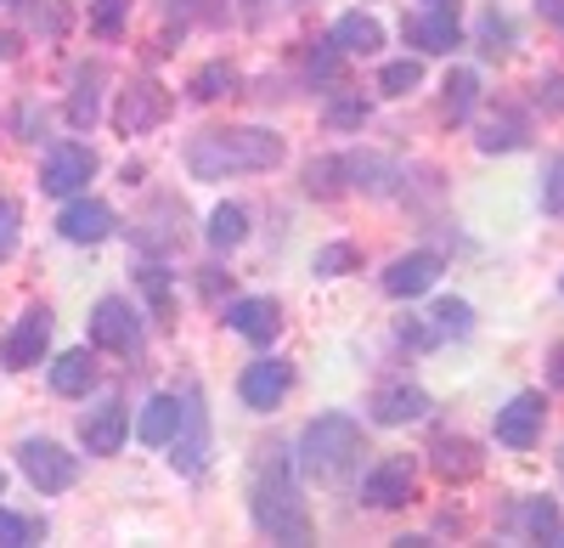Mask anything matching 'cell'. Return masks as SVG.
I'll return each mask as SVG.
<instances>
[{
    "mask_svg": "<svg viewBox=\"0 0 564 548\" xmlns=\"http://www.w3.org/2000/svg\"><path fill=\"white\" fill-rule=\"evenodd\" d=\"M249 515L271 542H311V509L300 497L289 447H260V459L249 470Z\"/></svg>",
    "mask_w": 564,
    "mask_h": 548,
    "instance_id": "cell-1",
    "label": "cell"
},
{
    "mask_svg": "<svg viewBox=\"0 0 564 548\" xmlns=\"http://www.w3.org/2000/svg\"><path fill=\"white\" fill-rule=\"evenodd\" d=\"M289 159V142L276 130H254V125H226V130H204L186 148V170L198 181H226V175H254V170H276Z\"/></svg>",
    "mask_w": 564,
    "mask_h": 548,
    "instance_id": "cell-2",
    "label": "cell"
},
{
    "mask_svg": "<svg viewBox=\"0 0 564 548\" xmlns=\"http://www.w3.org/2000/svg\"><path fill=\"white\" fill-rule=\"evenodd\" d=\"M361 425L350 413H322L300 430V447H294V470H305L311 481H345L356 464H361Z\"/></svg>",
    "mask_w": 564,
    "mask_h": 548,
    "instance_id": "cell-3",
    "label": "cell"
},
{
    "mask_svg": "<svg viewBox=\"0 0 564 548\" xmlns=\"http://www.w3.org/2000/svg\"><path fill=\"white\" fill-rule=\"evenodd\" d=\"M18 464H23V475L34 481V492H68L74 481H79V459L63 447V441H52V436H29L23 447H18Z\"/></svg>",
    "mask_w": 564,
    "mask_h": 548,
    "instance_id": "cell-4",
    "label": "cell"
},
{
    "mask_svg": "<svg viewBox=\"0 0 564 548\" xmlns=\"http://www.w3.org/2000/svg\"><path fill=\"white\" fill-rule=\"evenodd\" d=\"M170 464L181 470V475H198L204 470V459H209V413H204V396L198 390H186L181 396V430L170 436Z\"/></svg>",
    "mask_w": 564,
    "mask_h": 548,
    "instance_id": "cell-5",
    "label": "cell"
},
{
    "mask_svg": "<svg viewBox=\"0 0 564 548\" xmlns=\"http://www.w3.org/2000/svg\"><path fill=\"white\" fill-rule=\"evenodd\" d=\"M164 114H170V90H164L159 79H130V85L119 90L113 125H119L124 136H148L153 125H164Z\"/></svg>",
    "mask_w": 564,
    "mask_h": 548,
    "instance_id": "cell-6",
    "label": "cell"
},
{
    "mask_svg": "<svg viewBox=\"0 0 564 548\" xmlns=\"http://www.w3.org/2000/svg\"><path fill=\"white\" fill-rule=\"evenodd\" d=\"M45 345H52V311L29 305L12 323V334L0 340V362H7L12 374H23V368H34V362H45Z\"/></svg>",
    "mask_w": 564,
    "mask_h": 548,
    "instance_id": "cell-7",
    "label": "cell"
},
{
    "mask_svg": "<svg viewBox=\"0 0 564 548\" xmlns=\"http://www.w3.org/2000/svg\"><path fill=\"white\" fill-rule=\"evenodd\" d=\"M90 175H97V153L79 148V142H63V148L45 153V164H40V187L52 193V198H74Z\"/></svg>",
    "mask_w": 564,
    "mask_h": 548,
    "instance_id": "cell-8",
    "label": "cell"
},
{
    "mask_svg": "<svg viewBox=\"0 0 564 548\" xmlns=\"http://www.w3.org/2000/svg\"><path fill=\"white\" fill-rule=\"evenodd\" d=\"M90 345H102V351H135L141 345V316L130 300L108 294L90 305Z\"/></svg>",
    "mask_w": 564,
    "mask_h": 548,
    "instance_id": "cell-9",
    "label": "cell"
},
{
    "mask_svg": "<svg viewBox=\"0 0 564 548\" xmlns=\"http://www.w3.org/2000/svg\"><path fill=\"white\" fill-rule=\"evenodd\" d=\"M406 45L423 57H441V52H457L463 45V29H457V7H430V12H417L401 23Z\"/></svg>",
    "mask_w": 564,
    "mask_h": 548,
    "instance_id": "cell-10",
    "label": "cell"
},
{
    "mask_svg": "<svg viewBox=\"0 0 564 548\" xmlns=\"http://www.w3.org/2000/svg\"><path fill=\"white\" fill-rule=\"evenodd\" d=\"M289 390H294V368H289V362H276V356L249 362L243 379H238V396H243V407H254V413H271Z\"/></svg>",
    "mask_w": 564,
    "mask_h": 548,
    "instance_id": "cell-11",
    "label": "cell"
},
{
    "mask_svg": "<svg viewBox=\"0 0 564 548\" xmlns=\"http://www.w3.org/2000/svg\"><path fill=\"white\" fill-rule=\"evenodd\" d=\"M542 413H547V401H542L536 390H520L508 407H497V441H502L508 452L536 447V436H542Z\"/></svg>",
    "mask_w": 564,
    "mask_h": 548,
    "instance_id": "cell-12",
    "label": "cell"
},
{
    "mask_svg": "<svg viewBox=\"0 0 564 548\" xmlns=\"http://www.w3.org/2000/svg\"><path fill=\"white\" fill-rule=\"evenodd\" d=\"M441 271H446V260H441L435 249H412V255L390 260V271H384V294H395V300H417V294H430V289L441 283Z\"/></svg>",
    "mask_w": 564,
    "mask_h": 548,
    "instance_id": "cell-13",
    "label": "cell"
},
{
    "mask_svg": "<svg viewBox=\"0 0 564 548\" xmlns=\"http://www.w3.org/2000/svg\"><path fill=\"white\" fill-rule=\"evenodd\" d=\"M124 436H130V413H124L119 396H108L102 407H90L79 419V441H85V452H97V459H113L124 447Z\"/></svg>",
    "mask_w": 564,
    "mask_h": 548,
    "instance_id": "cell-14",
    "label": "cell"
},
{
    "mask_svg": "<svg viewBox=\"0 0 564 548\" xmlns=\"http://www.w3.org/2000/svg\"><path fill=\"white\" fill-rule=\"evenodd\" d=\"M181 226H186V209L181 198H153L148 215L135 221V249H148V255H170L181 244Z\"/></svg>",
    "mask_w": 564,
    "mask_h": 548,
    "instance_id": "cell-15",
    "label": "cell"
},
{
    "mask_svg": "<svg viewBox=\"0 0 564 548\" xmlns=\"http://www.w3.org/2000/svg\"><path fill=\"white\" fill-rule=\"evenodd\" d=\"M412 481H417L412 459H384L379 470L361 481V504H372V509H401L406 497H412Z\"/></svg>",
    "mask_w": 564,
    "mask_h": 548,
    "instance_id": "cell-16",
    "label": "cell"
},
{
    "mask_svg": "<svg viewBox=\"0 0 564 548\" xmlns=\"http://www.w3.org/2000/svg\"><path fill=\"white\" fill-rule=\"evenodd\" d=\"M57 233L68 244H102L113 233V209L102 198H68L63 215H57Z\"/></svg>",
    "mask_w": 564,
    "mask_h": 548,
    "instance_id": "cell-17",
    "label": "cell"
},
{
    "mask_svg": "<svg viewBox=\"0 0 564 548\" xmlns=\"http://www.w3.org/2000/svg\"><path fill=\"white\" fill-rule=\"evenodd\" d=\"M226 329L243 334V340H254V345H271L276 329H282V311H276V300H265V294L231 300V305H226Z\"/></svg>",
    "mask_w": 564,
    "mask_h": 548,
    "instance_id": "cell-18",
    "label": "cell"
},
{
    "mask_svg": "<svg viewBox=\"0 0 564 548\" xmlns=\"http://www.w3.org/2000/svg\"><path fill=\"white\" fill-rule=\"evenodd\" d=\"M430 390H417V385H390L372 396V419L379 425H417V419H430Z\"/></svg>",
    "mask_w": 564,
    "mask_h": 548,
    "instance_id": "cell-19",
    "label": "cell"
},
{
    "mask_svg": "<svg viewBox=\"0 0 564 548\" xmlns=\"http://www.w3.org/2000/svg\"><path fill=\"white\" fill-rule=\"evenodd\" d=\"M525 142H531V119H525L520 108H497V114L480 125V136H475L480 153H513V148H525Z\"/></svg>",
    "mask_w": 564,
    "mask_h": 548,
    "instance_id": "cell-20",
    "label": "cell"
},
{
    "mask_svg": "<svg viewBox=\"0 0 564 548\" xmlns=\"http://www.w3.org/2000/svg\"><path fill=\"white\" fill-rule=\"evenodd\" d=\"M327 40H334L345 57H372V52L384 45V23L372 18V12H345V18L334 23V34H327Z\"/></svg>",
    "mask_w": 564,
    "mask_h": 548,
    "instance_id": "cell-21",
    "label": "cell"
},
{
    "mask_svg": "<svg viewBox=\"0 0 564 548\" xmlns=\"http://www.w3.org/2000/svg\"><path fill=\"white\" fill-rule=\"evenodd\" d=\"M181 430V396H148L141 401V419H135V441L148 447H170V436Z\"/></svg>",
    "mask_w": 564,
    "mask_h": 548,
    "instance_id": "cell-22",
    "label": "cell"
},
{
    "mask_svg": "<svg viewBox=\"0 0 564 548\" xmlns=\"http://www.w3.org/2000/svg\"><path fill=\"white\" fill-rule=\"evenodd\" d=\"M90 385H97V356H90L85 345L52 356V390H57V396H85Z\"/></svg>",
    "mask_w": 564,
    "mask_h": 548,
    "instance_id": "cell-23",
    "label": "cell"
},
{
    "mask_svg": "<svg viewBox=\"0 0 564 548\" xmlns=\"http://www.w3.org/2000/svg\"><path fill=\"white\" fill-rule=\"evenodd\" d=\"M97 114H102V68L85 63L74 74V90H68V125L74 130H90V125H97Z\"/></svg>",
    "mask_w": 564,
    "mask_h": 548,
    "instance_id": "cell-24",
    "label": "cell"
},
{
    "mask_svg": "<svg viewBox=\"0 0 564 548\" xmlns=\"http://www.w3.org/2000/svg\"><path fill=\"white\" fill-rule=\"evenodd\" d=\"M430 452H435V470H441L446 481H468V475H480V452H475V441H463V436H441Z\"/></svg>",
    "mask_w": 564,
    "mask_h": 548,
    "instance_id": "cell-25",
    "label": "cell"
},
{
    "mask_svg": "<svg viewBox=\"0 0 564 548\" xmlns=\"http://www.w3.org/2000/svg\"><path fill=\"white\" fill-rule=\"evenodd\" d=\"M345 164H350V187H361V193H395V164L390 159H372V153H345Z\"/></svg>",
    "mask_w": 564,
    "mask_h": 548,
    "instance_id": "cell-26",
    "label": "cell"
},
{
    "mask_svg": "<svg viewBox=\"0 0 564 548\" xmlns=\"http://www.w3.org/2000/svg\"><path fill=\"white\" fill-rule=\"evenodd\" d=\"M475 108H480V74L475 68H452L446 74V119L463 125Z\"/></svg>",
    "mask_w": 564,
    "mask_h": 548,
    "instance_id": "cell-27",
    "label": "cell"
},
{
    "mask_svg": "<svg viewBox=\"0 0 564 548\" xmlns=\"http://www.w3.org/2000/svg\"><path fill=\"white\" fill-rule=\"evenodd\" d=\"M350 187V164L345 159H311L305 164V193L311 198H339Z\"/></svg>",
    "mask_w": 564,
    "mask_h": 548,
    "instance_id": "cell-28",
    "label": "cell"
},
{
    "mask_svg": "<svg viewBox=\"0 0 564 548\" xmlns=\"http://www.w3.org/2000/svg\"><path fill=\"white\" fill-rule=\"evenodd\" d=\"M249 238V209L243 204H215L209 215V249H238Z\"/></svg>",
    "mask_w": 564,
    "mask_h": 548,
    "instance_id": "cell-29",
    "label": "cell"
},
{
    "mask_svg": "<svg viewBox=\"0 0 564 548\" xmlns=\"http://www.w3.org/2000/svg\"><path fill=\"white\" fill-rule=\"evenodd\" d=\"M193 103H215V97H231V90H238V68L231 63H204L198 74H193Z\"/></svg>",
    "mask_w": 564,
    "mask_h": 548,
    "instance_id": "cell-30",
    "label": "cell"
},
{
    "mask_svg": "<svg viewBox=\"0 0 564 548\" xmlns=\"http://www.w3.org/2000/svg\"><path fill=\"white\" fill-rule=\"evenodd\" d=\"M430 329H435V340H463L475 329V311H468V300H441L430 311Z\"/></svg>",
    "mask_w": 564,
    "mask_h": 548,
    "instance_id": "cell-31",
    "label": "cell"
},
{
    "mask_svg": "<svg viewBox=\"0 0 564 548\" xmlns=\"http://www.w3.org/2000/svg\"><path fill=\"white\" fill-rule=\"evenodd\" d=\"M475 40H480V52H486V57H508V52H513V18L491 7V12L480 18Z\"/></svg>",
    "mask_w": 564,
    "mask_h": 548,
    "instance_id": "cell-32",
    "label": "cell"
},
{
    "mask_svg": "<svg viewBox=\"0 0 564 548\" xmlns=\"http://www.w3.org/2000/svg\"><path fill=\"white\" fill-rule=\"evenodd\" d=\"M339 68H345V52H339L334 40H316L311 52H305V79H311V85H334Z\"/></svg>",
    "mask_w": 564,
    "mask_h": 548,
    "instance_id": "cell-33",
    "label": "cell"
},
{
    "mask_svg": "<svg viewBox=\"0 0 564 548\" xmlns=\"http://www.w3.org/2000/svg\"><path fill=\"white\" fill-rule=\"evenodd\" d=\"M417 85H423V63L417 57H395V63L379 68V90H384V97H406V90H417Z\"/></svg>",
    "mask_w": 564,
    "mask_h": 548,
    "instance_id": "cell-34",
    "label": "cell"
},
{
    "mask_svg": "<svg viewBox=\"0 0 564 548\" xmlns=\"http://www.w3.org/2000/svg\"><path fill=\"white\" fill-rule=\"evenodd\" d=\"M520 526H525V537H542V542H558V509H553V497H531V504L520 509Z\"/></svg>",
    "mask_w": 564,
    "mask_h": 548,
    "instance_id": "cell-35",
    "label": "cell"
},
{
    "mask_svg": "<svg viewBox=\"0 0 564 548\" xmlns=\"http://www.w3.org/2000/svg\"><path fill=\"white\" fill-rule=\"evenodd\" d=\"M356 244H322L316 255H311V271L316 278H345V271H356Z\"/></svg>",
    "mask_w": 564,
    "mask_h": 548,
    "instance_id": "cell-36",
    "label": "cell"
},
{
    "mask_svg": "<svg viewBox=\"0 0 564 548\" xmlns=\"http://www.w3.org/2000/svg\"><path fill=\"white\" fill-rule=\"evenodd\" d=\"M40 520H29V515H18V509H0V548H29V542H40Z\"/></svg>",
    "mask_w": 564,
    "mask_h": 548,
    "instance_id": "cell-37",
    "label": "cell"
},
{
    "mask_svg": "<svg viewBox=\"0 0 564 548\" xmlns=\"http://www.w3.org/2000/svg\"><path fill=\"white\" fill-rule=\"evenodd\" d=\"M124 18H130V0H90V29L97 34H119L124 29Z\"/></svg>",
    "mask_w": 564,
    "mask_h": 548,
    "instance_id": "cell-38",
    "label": "cell"
},
{
    "mask_svg": "<svg viewBox=\"0 0 564 548\" xmlns=\"http://www.w3.org/2000/svg\"><path fill=\"white\" fill-rule=\"evenodd\" d=\"M322 119L334 125V130H361V125H367V103H361V97H334Z\"/></svg>",
    "mask_w": 564,
    "mask_h": 548,
    "instance_id": "cell-39",
    "label": "cell"
},
{
    "mask_svg": "<svg viewBox=\"0 0 564 548\" xmlns=\"http://www.w3.org/2000/svg\"><path fill=\"white\" fill-rule=\"evenodd\" d=\"M542 209L547 215H564V159L547 164V181H542Z\"/></svg>",
    "mask_w": 564,
    "mask_h": 548,
    "instance_id": "cell-40",
    "label": "cell"
},
{
    "mask_svg": "<svg viewBox=\"0 0 564 548\" xmlns=\"http://www.w3.org/2000/svg\"><path fill=\"white\" fill-rule=\"evenodd\" d=\"M536 108L542 114H564V74H542L536 79Z\"/></svg>",
    "mask_w": 564,
    "mask_h": 548,
    "instance_id": "cell-41",
    "label": "cell"
},
{
    "mask_svg": "<svg viewBox=\"0 0 564 548\" xmlns=\"http://www.w3.org/2000/svg\"><path fill=\"white\" fill-rule=\"evenodd\" d=\"M18 226H23L18 204H12V198H0V260H7V255L18 249Z\"/></svg>",
    "mask_w": 564,
    "mask_h": 548,
    "instance_id": "cell-42",
    "label": "cell"
},
{
    "mask_svg": "<svg viewBox=\"0 0 564 548\" xmlns=\"http://www.w3.org/2000/svg\"><path fill=\"white\" fill-rule=\"evenodd\" d=\"M289 7H294V0H249V7H243V23H249V29H265V18H282Z\"/></svg>",
    "mask_w": 564,
    "mask_h": 548,
    "instance_id": "cell-43",
    "label": "cell"
},
{
    "mask_svg": "<svg viewBox=\"0 0 564 548\" xmlns=\"http://www.w3.org/2000/svg\"><path fill=\"white\" fill-rule=\"evenodd\" d=\"M181 12H186V18H204V23H215V18H220V7H215V0H186Z\"/></svg>",
    "mask_w": 564,
    "mask_h": 548,
    "instance_id": "cell-44",
    "label": "cell"
},
{
    "mask_svg": "<svg viewBox=\"0 0 564 548\" xmlns=\"http://www.w3.org/2000/svg\"><path fill=\"white\" fill-rule=\"evenodd\" d=\"M547 374H553V385H558V390H564V345H558V351H553V368H547Z\"/></svg>",
    "mask_w": 564,
    "mask_h": 548,
    "instance_id": "cell-45",
    "label": "cell"
},
{
    "mask_svg": "<svg viewBox=\"0 0 564 548\" xmlns=\"http://www.w3.org/2000/svg\"><path fill=\"white\" fill-rule=\"evenodd\" d=\"M0 57H18V34H0Z\"/></svg>",
    "mask_w": 564,
    "mask_h": 548,
    "instance_id": "cell-46",
    "label": "cell"
},
{
    "mask_svg": "<svg viewBox=\"0 0 564 548\" xmlns=\"http://www.w3.org/2000/svg\"><path fill=\"white\" fill-rule=\"evenodd\" d=\"M423 7H457V0H423Z\"/></svg>",
    "mask_w": 564,
    "mask_h": 548,
    "instance_id": "cell-47",
    "label": "cell"
},
{
    "mask_svg": "<svg viewBox=\"0 0 564 548\" xmlns=\"http://www.w3.org/2000/svg\"><path fill=\"white\" fill-rule=\"evenodd\" d=\"M558 481H564V441H558Z\"/></svg>",
    "mask_w": 564,
    "mask_h": 548,
    "instance_id": "cell-48",
    "label": "cell"
},
{
    "mask_svg": "<svg viewBox=\"0 0 564 548\" xmlns=\"http://www.w3.org/2000/svg\"><path fill=\"white\" fill-rule=\"evenodd\" d=\"M0 7H23V0H0Z\"/></svg>",
    "mask_w": 564,
    "mask_h": 548,
    "instance_id": "cell-49",
    "label": "cell"
},
{
    "mask_svg": "<svg viewBox=\"0 0 564 548\" xmlns=\"http://www.w3.org/2000/svg\"><path fill=\"white\" fill-rule=\"evenodd\" d=\"M558 23H564V0H558Z\"/></svg>",
    "mask_w": 564,
    "mask_h": 548,
    "instance_id": "cell-50",
    "label": "cell"
},
{
    "mask_svg": "<svg viewBox=\"0 0 564 548\" xmlns=\"http://www.w3.org/2000/svg\"><path fill=\"white\" fill-rule=\"evenodd\" d=\"M0 492H7V475H0Z\"/></svg>",
    "mask_w": 564,
    "mask_h": 548,
    "instance_id": "cell-51",
    "label": "cell"
},
{
    "mask_svg": "<svg viewBox=\"0 0 564 548\" xmlns=\"http://www.w3.org/2000/svg\"><path fill=\"white\" fill-rule=\"evenodd\" d=\"M558 542H564V526H558Z\"/></svg>",
    "mask_w": 564,
    "mask_h": 548,
    "instance_id": "cell-52",
    "label": "cell"
}]
</instances>
